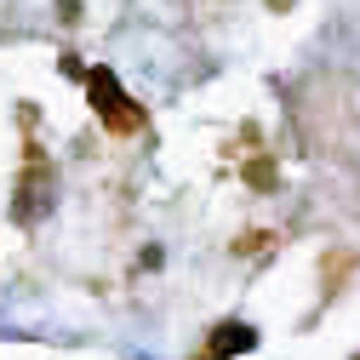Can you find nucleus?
Instances as JSON below:
<instances>
[{
    "mask_svg": "<svg viewBox=\"0 0 360 360\" xmlns=\"http://www.w3.org/2000/svg\"><path fill=\"white\" fill-rule=\"evenodd\" d=\"M86 92H92V109H98V120H103L109 131L131 138V131L143 126V109H138V103H131V98L120 92L115 69H92V75H86Z\"/></svg>",
    "mask_w": 360,
    "mask_h": 360,
    "instance_id": "1",
    "label": "nucleus"
},
{
    "mask_svg": "<svg viewBox=\"0 0 360 360\" xmlns=\"http://www.w3.org/2000/svg\"><path fill=\"white\" fill-rule=\"evenodd\" d=\"M246 349H257V332H252L246 321H223V326L212 332L206 360H229V354H246Z\"/></svg>",
    "mask_w": 360,
    "mask_h": 360,
    "instance_id": "2",
    "label": "nucleus"
},
{
    "mask_svg": "<svg viewBox=\"0 0 360 360\" xmlns=\"http://www.w3.org/2000/svg\"><path fill=\"white\" fill-rule=\"evenodd\" d=\"M46 200H52V172H46V166H29L23 195H18V217H23V223H34L40 212H46Z\"/></svg>",
    "mask_w": 360,
    "mask_h": 360,
    "instance_id": "3",
    "label": "nucleus"
}]
</instances>
